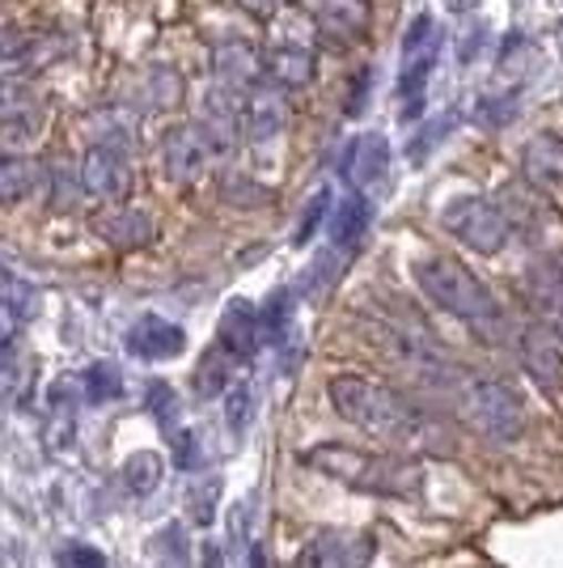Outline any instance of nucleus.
<instances>
[{"label": "nucleus", "mask_w": 563, "mask_h": 568, "mask_svg": "<svg viewBox=\"0 0 563 568\" xmlns=\"http://www.w3.org/2000/svg\"><path fill=\"white\" fill-rule=\"evenodd\" d=\"M327 395L330 407L348 425L365 428V433H373L381 442L411 446V442H423L428 428H432V420L407 395H399V390H390V386H381L373 378H360V374H335Z\"/></svg>", "instance_id": "f257e3e1"}, {"label": "nucleus", "mask_w": 563, "mask_h": 568, "mask_svg": "<svg viewBox=\"0 0 563 568\" xmlns=\"http://www.w3.org/2000/svg\"><path fill=\"white\" fill-rule=\"evenodd\" d=\"M411 276L432 306L458 323H467L474 335L495 339L504 332V310L495 302V293L470 272L467 263L449 260V255H420Z\"/></svg>", "instance_id": "f03ea898"}, {"label": "nucleus", "mask_w": 563, "mask_h": 568, "mask_svg": "<svg viewBox=\"0 0 563 568\" xmlns=\"http://www.w3.org/2000/svg\"><path fill=\"white\" fill-rule=\"evenodd\" d=\"M306 463L314 471L339 479L344 488H356V493H369V497H386V500H411L420 497L423 488V467L411 463V458H386V454H365L356 446H314L306 454Z\"/></svg>", "instance_id": "7ed1b4c3"}, {"label": "nucleus", "mask_w": 563, "mask_h": 568, "mask_svg": "<svg viewBox=\"0 0 563 568\" xmlns=\"http://www.w3.org/2000/svg\"><path fill=\"white\" fill-rule=\"evenodd\" d=\"M441 225L474 255H500L513 237V216L488 195H453L441 209Z\"/></svg>", "instance_id": "20e7f679"}, {"label": "nucleus", "mask_w": 563, "mask_h": 568, "mask_svg": "<svg viewBox=\"0 0 563 568\" xmlns=\"http://www.w3.org/2000/svg\"><path fill=\"white\" fill-rule=\"evenodd\" d=\"M441 48H446V34L441 26L432 22L428 13H420L407 39H402V69H399V98H402V123L407 119H420L423 111V94H428V81H432V69L441 60Z\"/></svg>", "instance_id": "39448f33"}, {"label": "nucleus", "mask_w": 563, "mask_h": 568, "mask_svg": "<svg viewBox=\"0 0 563 568\" xmlns=\"http://www.w3.org/2000/svg\"><path fill=\"white\" fill-rule=\"evenodd\" d=\"M462 412H467V420L483 437H492V442H516L521 437V428H525V407L516 399L513 390L504 386V382H470L467 390H462Z\"/></svg>", "instance_id": "423d86ee"}, {"label": "nucleus", "mask_w": 563, "mask_h": 568, "mask_svg": "<svg viewBox=\"0 0 563 568\" xmlns=\"http://www.w3.org/2000/svg\"><path fill=\"white\" fill-rule=\"evenodd\" d=\"M81 191L90 195V200H102V204H111V200H123L127 187H132V162H127V149L115 141H98L85 149V158H81Z\"/></svg>", "instance_id": "0eeeda50"}, {"label": "nucleus", "mask_w": 563, "mask_h": 568, "mask_svg": "<svg viewBox=\"0 0 563 568\" xmlns=\"http://www.w3.org/2000/svg\"><path fill=\"white\" fill-rule=\"evenodd\" d=\"M377 556V539L365 530H318L297 551V568H365Z\"/></svg>", "instance_id": "6e6552de"}, {"label": "nucleus", "mask_w": 563, "mask_h": 568, "mask_svg": "<svg viewBox=\"0 0 563 568\" xmlns=\"http://www.w3.org/2000/svg\"><path fill=\"white\" fill-rule=\"evenodd\" d=\"M386 174H390V144L381 132H360L352 141L344 144V153H339V179L348 183L352 191H365L377 187V183H386Z\"/></svg>", "instance_id": "1a4fd4ad"}, {"label": "nucleus", "mask_w": 563, "mask_h": 568, "mask_svg": "<svg viewBox=\"0 0 563 568\" xmlns=\"http://www.w3.org/2000/svg\"><path fill=\"white\" fill-rule=\"evenodd\" d=\"M212 158H216V149H212L208 132H204L199 123H183V128L165 132L162 162H165V174H170L174 183H183V187L195 183V179L212 166Z\"/></svg>", "instance_id": "9d476101"}, {"label": "nucleus", "mask_w": 563, "mask_h": 568, "mask_svg": "<svg viewBox=\"0 0 563 568\" xmlns=\"http://www.w3.org/2000/svg\"><path fill=\"white\" fill-rule=\"evenodd\" d=\"M242 115H246V141H276L293 119V98L276 81H258L255 90L242 98Z\"/></svg>", "instance_id": "9b49d317"}, {"label": "nucleus", "mask_w": 563, "mask_h": 568, "mask_svg": "<svg viewBox=\"0 0 563 568\" xmlns=\"http://www.w3.org/2000/svg\"><path fill=\"white\" fill-rule=\"evenodd\" d=\"M212 77H216V85L221 90H255L258 81H267V64H263V51L250 48V43H242V39H225V43H216L212 48Z\"/></svg>", "instance_id": "f8f14e48"}, {"label": "nucleus", "mask_w": 563, "mask_h": 568, "mask_svg": "<svg viewBox=\"0 0 563 568\" xmlns=\"http://www.w3.org/2000/svg\"><path fill=\"white\" fill-rule=\"evenodd\" d=\"M258 344H263L258 310L250 302H229L225 314H221V327H216V348L234 365H246V361H255Z\"/></svg>", "instance_id": "ddd939ff"}, {"label": "nucleus", "mask_w": 563, "mask_h": 568, "mask_svg": "<svg viewBox=\"0 0 563 568\" xmlns=\"http://www.w3.org/2000/svg\"><path fill=\"white\" fill-rule=\"evenodd\" d=\"M43 128V106L34 102V94H22L18 81L4 85V115H0V136H4V149L9 158H22L25 144H34Z\"/></svg>", "instance_id": "4468645a"}, {"label": "nucleus", "mask_w": 563, "mask_h": 568, "mask_svg": "<svg viewBox=\"0 0 563 568\" xmlns=\"http://www.w3.org/2000/svg\"><path fill=\"white\" fill-rule=\"evenodd\" d=\"M187 348V332L178 323H170L162 314H144L136 318V327L127 332V353L141 361H170Z\"/></svg>", "instance_id": "2eb2a0df"}, {"label": "nucleus", "mask_w": 563, "mask_h": 568, "mask_svg": "<svg viewBox=\"0 0 563 568\" xmlns=\"http://www.w3.org/2000/svg\"><path fill=\"white\" fill-rule=\"evenodd\" d=\"M314 26H318V34L327 43L348 48V43H356L369 30V4L365 0H318Z\"/></svg>", "instance_id": "dca6fc26"}, {"label": "nucleus", "mask_w": 563, "mask_h": 568, "mask_svg": "<svg viewBox=\"0 0 563 568\" xmlns=\"http://www.w3.org/2000/svg\"><path fill=\"white\" fill-rule=\"evenodd\" d=\"M521 170L525 183L539 191H560L563 187V141L555 132H539L521 149Z\"/></svg>", "instance_id": "f3484780"}, {"label": "nucleus", "mask_w": 563, "mask_h": 568, "mask_svg": "<svg viewBox=\"0 0 563 568\" xmlns=\"http://www.w3.org/2000/svg\"><path fill=\"white\" fill-rule=\"evenodd\" d=\"M94 230L115 251H144L157 237V221H153V213H144V209H111V213L98 216Z\"/></svg>", "instance_id": "a211bd4d"}, {"label": "nucleus", "mask_w": 563, "mask_h": 568, "mask_svg": "<svg viewBox=\"0 0 563 568\" xmlns=\"http://www.w3.org/2000/svg\"><path fill=\"white\" fill-rule=\"evenodd\" d=\"M521 365H525V374L539 382L542 390H555V386L563 382L560 339L546 332V327H530V332H521Z\"/></svg>", "instance_id": "6ab92c4d"}, {"label": "nucleus", "mask_w": 563, "mask_h": 568, "mask_svg": "<svg viewBox=\"0 0 563 568\" xmlns=\"http://www.w3.org/2000/svg\"><path fill=\"white\" fill-rule=\"evenodd\" d=\"M199 128L208 132L212 149H216V158L221 153H229L237 144V132H246V115H242V102H237V94H229V90H212V98L204 102V119H199Z\"/></svg>", "instance_id": "aec40b11"}, {"label": "nucleus", "mask_w": 563, "mask_h": 568, "mask_svg": "<svg viewBox=\"0 0 563 568\" xmlns=\"http://www.w3.org/2000/svg\"><path fill=\"white\" fill-rule=\"evenodd\" d=\"M263 64H267V81H276L284 90H301L314 81V51L301 43H276V48L263 51Z\"/></svg>", "instance_id": "412c9836"}, {"label": "nucleus", "mask_w": 563, "mask_h": 568, "mask_svg": "<svg viewBox=\"0 0 563 568\" xmlns=\"http://www.w3.org/2000/svg\"><path fill=\"white\" fill-rule=\"evenodd\" d=\"M365 230H369V200H365L360 191H352V195H344L339 209L330 213V251H339V255L356 251Z\"/></svg>", "instance_id": "4be33fe9"}, {"label": "nucleus", "mask_w": 563, "mask_h": 568, "mask_svg": "<svg viewBox=\"0 0 563 568\" xmlns=\"http://www.w3.org/2000/svg\"><path fill=\"white\" fill-rule=\"evenodd\" d=\"M530 297L542 314V327L563 339V276L555 272V263H542L530 272Z\"/></svg>", "instance_id": "5701e85b"}, {"label": "nucleus", "mask_w": 563, "mask_h": 568, "mask_svg": "<svg viewBox=\"0 0 563 568\" xmlns=\"http://www.w3.org/2000/svg\"><path fill=\"white\" fill-rule=\"evenodd\" d=\"M30 314H34V288L18 272H4V348H18V332Z\"/></svg>", "instance_id": "b1692460"}, {"label": "nucleus", "mask_w": 563, "mask_h": 568, "mask_svg": "<svg viewBox=\"0 0 563 568\" xmlns=\"http://www.w3.org/2000/svg\"><path fill=\"white\" fill-rule=\"evenodd\" d=\"M72 425H76L72 382H55V390H51V416H48V446L55 454L72 446Z\"/></svg>", "instance_id": "393cba45"}, {"label": "nucleus", "mask_w": 563, "mask_h": 568, "mask_svg": "<svg viewBox=\"0 0 563 568\" xmlns=\"http://www.w3.org/2000/svg\"><path fill=\"white\" fill-rule=\"evenodd\" d=\"M43 179H48V170L39 166L34 158H4V166H0V195L9 204H18L22 195L43 187Z\"/></svg>", "instance_id": "a878e982"}, {"label": "nucleus", "mask_w": 563, "mask_h": 568, "mask_svg": "<svg viewBox=\"0 0 563 568\" xmlns=\"http://www.w3.org/2000/svg\"><path fill=\"white\" fill-rule=\"evenodd\" d=\"M123 484H127L132 497H149V493L162 484V458L153 450L132 454V458L123 463Z\"/></svg>", "instance_id": "bb28decb"}, {"label": "nucleus", "mask_w": 563, "mask_h": 568, "mask_svg": "<svg viewBox=\"0 0 563 568\" xmlns=\"http://www.w3.org/2000/svg\"><path fill=\"white\" fill-rule=\"evenodd\" d=\"M221 200H225V204H237V209H255V204H272L276 191L255 183V179H246V174H225V179H221Z\"/></svg>", "instance_id": "cd10ccee"}, {"label": "nucleus", "mask_w": 563, "mask_h": 568, "mask_svg": "<svg viewBox=\"0 0 563 568\" xmlns=\"http://www.w3.org/2000/svg\"><path fill=\"white\" fill-rule=\"evenodd\" d=\"M250 420H255V390H250V382H234L225 390V425L234 437H242L250 428Z\"/></svg>", "instance_id": "c85d7f7f"}, {"label": "nucleus", "mask_w": 563, "mask_h": 568, "mask_svg": "<svg viewBox=\"0 0 563 568\" xmlns=\"http://www.w3.org/2000/svg\"><path fill=\"white\" fill-rule=\"evenodd\" d=\"M81 386H85V399H94V403H111L123 395V378H119V369L111 361H94V365L85 369Z\"/></svg>", "instance_id": "c756f323"}, {"label": "nucleus", "mask_w": 563, "mask_h": 568, "mask_svg": "<svg viewBox=\"0 0 563 568\" xmlns=\"http://www.w3.org/2000/svg\"><path fill=\"white\" fill-rule=\"evenodd\" d=\"M234 361L221 353V348H212L208 356H204V365H199V374H195V382H199V395L204 399H212V395H221V390H229L234 386Z\"/></svg>", "instance_id": "7c9ffc66"}, {"label": "nucleus", "mask_w": 563, "mask_h": 568, "mask_svg": "<svg viewBox=\"0 0 563 568\" xmlns=\"http://www.w3.org/2000/svg\"><path fill=\"white\" fill-rule=\"evenodd\" d=\"M288 314H293V293L280 288V293H272L263 310H258V323H263V339H280L284 327H288Z\"/></svg>", "instance_id": "2f4dec72"}, {"label": "nucleus", "mask_w": 563, "mask_h": 568, "mask_svg": "<svg viewBox=\"0 0 563 568\" xmlns=\"http://www.w3.org/2000/svg\"><path fill=\"white\" fill-rule=\"evenodd\" d=\"M165 437H170V454H174V467H183V471H195V467L204 463V454H199V437H195V433H191L187 425L170 428Z\"/></svg>", "instance_id": "473e14b6"}, {"label": "nucleus", "mask_w": 563, "mask_h": 568, "mask_svg": "<svg viewBox=\"0 0 563 568\" xmlns=\"http://www.w3.org/2000/svg\"><path fill=\"white\" fill-rule=\"evenodd\" d=\"M149 407H153V416L162 420V428H178V399H174V390H170V382H149Z\"/></svg>", "instance_id": "72a5a7b5"}, {"label": "nucleus", "mask_w": 563, "mask_h": 568, "mask_svg": "<svg viewBox=\"0 0 563 568\" xmlns=\"http://www.w3.org/2000/svg\"><path fill=\"white\" fill-rule=\"evenodd\" d=\"M327 209H330V191H318L314 195V204H309L306 213H301V225H297V246H306L309 237L318 234V225H323V216H327Z\"/></svg>", "instance_id": "f704fd0d"}, {"label": "nucleus", "mask_w": 563, "mask_h": 568, "mask_svg": "<svg viewBox=\"0 0 563 568\" xmlns=\"http://www.w3.org/2000/svg\"><path fill=\"white\" fill-rule=\"evenodd\" d=\"M60 565L64 568H106V556L98 551V547H85V544H72L60 551Z\"/></svg>", "instance_id": "c9c22d12"}, {"label": "nucleus", "mask_w": 563, "mask_h": 568, "mask_svg": "<svg viewBox=\"0 0 563 568\" xmlns=\"http://www.w3.org/2000/svg\"><path fill=\"white\" fill-rule=\"evenodd\" d=\"M191 518L199 521V526H208L212 521V514H216V484H212L208 493H191Z\"/></svg>", "instance_id": "e433bc0d"}, {"label": "nucleus", "mask_w": 563, "mask_h": 568, "mask_svg": "<svg viewBox=\"0 0 563 568\" xmlns=\"http://www.w3.org/2000/svg\"><path fill=\"white\" fill-rule=\"evenodd\" d=\"M242 4H246L255 18H276L284 9V0H242Z\"/></svg>", "instance_id": "4c0bfd02"}, {"label": "nucleus", "mask_w": 563, "mask_h": 568, "mask_svg": "<svg viewBox=\"0 0 563 568\" xmlns=\"http://www.w3.org/2000/svg\"><path fill=\"white\" fill-rule=\"evenodd\" d=\"M204 568H221V551H216V547H204Z\"/></svg>", "instance_id": "58836bf2"}, {"label": "nucleus", "mask_w": 563, "mask_h": 568, "mask_svg": "<svg viewBox=\"0 0 563 568\" xmlns=\"http://www.w3.org/2000/svg\"><path fill=\"white\" fill-rule=\"evenodd\" d=\"M250 568H267V560H263V547H255V551H250Z\"/></svg>", "instance_id": "ea45409f"}, {"label": "nucleus", "mask_w": 563, "mask_h": 568, "mask_svg": "<svg viewBox=\"0 0 563 568\" xmlns=\"http://www.w3.org/2000/svg\"><path fill=\"white\" fill-rule=\"evenodd\" d=\"M453 4H458V0H453Z\"/></svg>", "instance_id": "a19ab883"}]
</instances>
